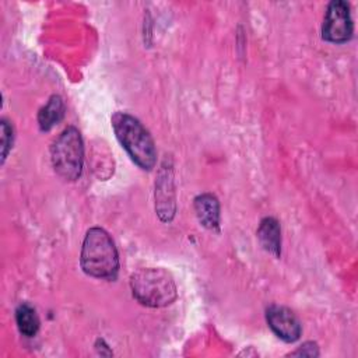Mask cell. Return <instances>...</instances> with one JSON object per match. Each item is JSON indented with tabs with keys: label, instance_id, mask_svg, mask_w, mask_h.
<instances>
[{
	"label": "cell",
	"instance_id": "1",
	"mask_svg": "<svg viewBox=\"0 0 358 358\" xmlns=\"http://www.w3.org/2000/svg\"><path fill=\"white\" fill-rule=\"evenodd\" d=\"M80 264L85 274L103 278L115 280L119 271V255L116 246L109 234L99 228H90L85 234Z\"/></svg>",
	"mask_w": 358,
	"mask_h": 358
},
{
	"label": "cell",
	"instance_id": "2",
	"mask_svg": "<svg viewBox=\"0 0 358 358\" xmlns=\"http://www.w3.org/2000/svg\"><path fill=\"white\" fill-rule=\"evenodd\" d=\"M112 127L116 138L127 151L133 162L141 169L151 171L157 162V150L148 130L126 112L113 113Z\"/></svg>",
	"mask_w": 358,
	"mask_h": 358
},
{
	"label": "cell",
	"instance_id": "3",
	"mask_svg": "<svg viewBox=\"0 0 358 358\" xmlns=\"http://www.w3.org/2000/svg\"><path fill=\"white\" fill-rule=\"evenodd\" d=\"M133 296L150 308H162L176 299V284L171 273L159 267L140 268L130 277Z\"/></svg>",
	"mask_w": 358,
	"mask_h": 358
},
{
	"label": "cell",
	"instance_id": "4",
	"mask_svg": "<svg viewBox=\"0 0 358 358\" xmlns=\"http://www.w3.org/2000/svg\"><path fill=\"white\" fill-rule=\"evenodd\" d=\"M55 172L64 180H76L83 171L84 145L80 131L74 126L66 127L50 147Z\"/></svg>",
	"mask_w": 358,
	"mask_h": 358
},
{
	"label": "cell",
	"instance_id": "5",
	"mask_svg": "<svg viewBox=\"0 0 358 358\" xmlns=\"http://www.w3.org/2000/svg\"><path fill=\"white\" fill-rule=\"evenodd\" d=\"M352 32L354 24L350 13V4L344 0L330 1L322 27L323 39L331 43H344L351 39Z\"/></svg>",
	"mask_w": 358,
	"mask_h": 358
},
{
	"label": "cell",
	"instance_id": "6",
	"mask_svg": "<svg viewBox=\"0 0 358 358\" xmlns=\"http://www.w3.org/2000/svg\"><path fill=\"white\" fill-rule=\"evenodd\" d=\"M266 320L273 333L285 343H294L302 333L301 322L287 306L271 305L266 310Z\"/></svg>",
	"mask_w": 358,
	"mask_h": 358
},
{
	"label": "cell",
	"instance_id": "7",
	"mask_svg": "<svg viewBox=\"0 0 358 358\" xmlns=\"http://www.w3.org/2000/svg\"><path fill=\"white\" fill-rule=\"evenodd\" d=\"M194 211L200 224L208 229L218 231L220 228V203L211 193L199 194L194 199Z\"/></svg>",
	"mask_w": 358,
	"mask_h": 358
},
{
	"label": "cell",
	"instance_id": "8",
	"mask_svg": "<svg viewBox=\"0 0 358 358\" xmlns=\"http://www.w3.org/2000/svg\"><path fill=\"white\" fill-rule=\"evenodd\" d=\"M257 239L264 250L271 253L274 257L281 255V229L280 224L273 217H266L260 221L257 228Z\"/></svg>",
	"mask_w": 358,
	"mask_h": 358
},
{
	"label": "cell",
	"instance_id": "9",
	"mask_svg": "<svg viewBox=\"0 0 358 358\" xmlns=\"http://www.w3.org/2000/svg\"><path fill=\"white\" fill-rule=\"evenodd\" d=\"M64 102L59 95H52L46 105L38 112V124L42 131L50 130L64 116Z\"/></svg>",
	"mask_w": 358,
	"mask_h": 358
},
{
	"label": "cell",
	"instance_id": "10",
	"mask_svg": "<svg viewBox=\"0 0 358 358\" xmlns=\"http://www.w3.org/2000/svg\"><path fill=\"white\" fill-rule=\"evenodd\" d=\"M15 322L20 333L25 337H34L39 330V317L29 303L18 305L15 310Z\"/></svg>",
	"mask_w": 358,
	"mask_h": 358
},
{
	"label": "cell",
	"instance_id": "11",
	"mask_svg": "<svg viewBox=\"0 0 358 358\" xmlns=\"http://www.w3.org/2000/svg\"><path fill=\"white\" fill-rule=\"evenodd\" d=\"M13 126L3 119L1 120V145H3V152H1V159L4 162V159L7 158V154L10 151V148L13 147Z\"/></svg>",
	"mask_w": 358,
	"mask_h": 358
},
{
	"label": "cell",
	"instance_id": "12",
	"mask_svg": "<svg viewBox=\"0 0 358 358\" xmlns=\"http://www.w3.org/2000/svg\"><path fill=\"white\" fill-rule=\"evenodd\" d=\"M291 355H299V357H317L319 355V348L317 344L313 341H306L303 343L298 350L291 352Z\"/></svg>",
	"mask_w": 358,
	"mask_h": 358
}]
</instances>
